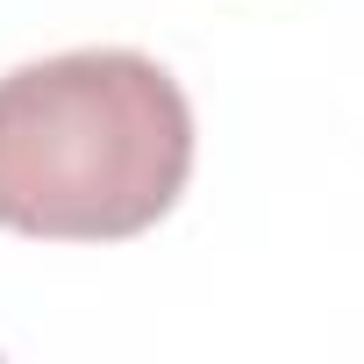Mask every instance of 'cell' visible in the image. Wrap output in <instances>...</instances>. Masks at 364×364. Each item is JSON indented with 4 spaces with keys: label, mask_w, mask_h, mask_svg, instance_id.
I'll list each match as a JSON object with an SVG mask.
<instances>
[{
    "label": "cell",
    "mask_w": 364,
    "mask_h": 364,
    "mask_svg": "<svg viewBox=\"0 0 364 364\" xmlns=\"http://www.w3.org/2000/svg\"><path fill=\"white\" fill-rule=\"evenodd\" d=\"M193 178V107L143 50H58L0 72V229L129 243Z\"/></svg>",
    "instance_id": "6da1fadb"
}]
</instances>
